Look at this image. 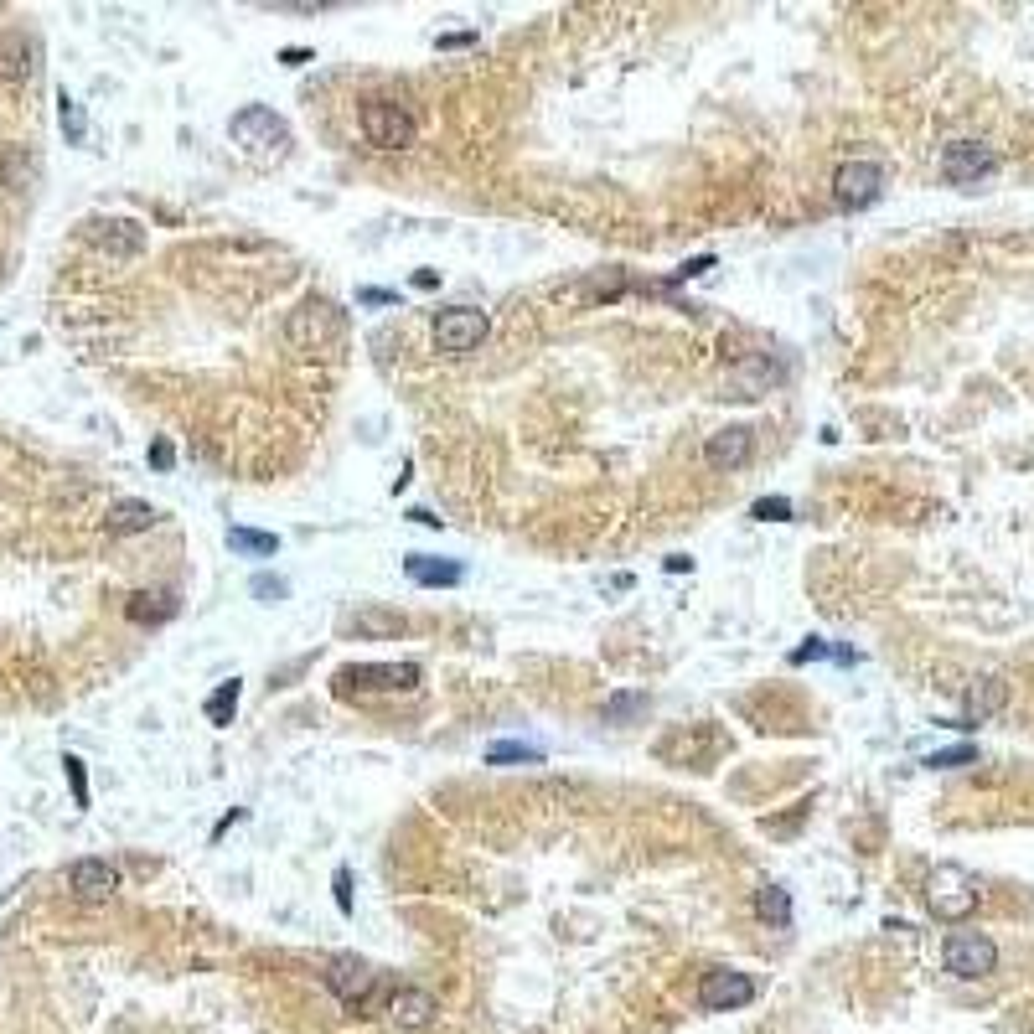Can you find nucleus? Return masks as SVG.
<instances>
[{
    "mask_svg": "<svg viewBox=\"0 0 1034 1034\" xmlns=\"http://www.w3.org/2000/svg\"><path fill=\"white\" fill-rule=\"evenodd\" d=\"M228 135H233V145L243 156H254V161H280L290 150V125L269 104H243L228 119Z\"/></svg>",
    "mask_w": 1034,
    "mask_h": 1034,
    "instance_id": "f257e3e1",
    "label": "nucleus"
},
{
    "mask_svg": "<svg viewBox=\"0 0 1034 1034\" xmlns=\"http://www.w3.org/2000/svg\"><path fill=\"white\" fill-rule=\"evenodd\" d=\"M926 905L936 921H967L978 910V879L957 864H941L926 874Z\"/></svg>",
    "mask_w": 1034,
    "mask_h": 1034,
    "instance_id": "f03ea898",
    "label": "nucleus"
},
{
    "mask_svg": "<svg viewBox=\"0 0 1034 1034\" xmlns=\"http://www.w3.org/2000/svg\"><path fill=\"white\" fill-rule=\"evenodd\" d=\"M342 331H347V316L342 306H331V300H306L290 321H285V337L295 352H321L331 342H342Z\"/></svg>",
    "mask_w": 1034,
    "mask_h": 1034,
    "instance_id": "7ed1b4c3",
    "label": "nucleus"
},
{
    "mask_svg": "<svg viewBox=\"0 0 1034 1034\" xmlns=\"http://www.w3.org/2000/svg\"><path fill=\"white\" fill-rule=\"evenodd\" d=\"M357 125H362V140L373 150H409L414 135H419L414 114L404 104H393V99H368L357 114Z\"/></svg>",
    "mask_w": 1034,
    "mask_h": 1034,
    "instance_id": "20e7f679",
    "label": "nucleus"
},
{
    "mask_svg": "<svg viewBox=\"0 0 1034 1034\" xmlns=\"http://www.w3.org/2000/svg\"><path fill=\"white\" fill-rule=\"evenodd\" d=\"M486 331H492V321H486V311L476 306H450L435 316V352L445 357H466L486 342Z\"/></svg>",
    "mask_w": 1034,
    "mask_h": 1034,
    "instance_id": "39448f33",
    "label": "nucleus"
},
{
    "mask_svg": "<svg viewBox=\"0 0 1034 1034\" xmlns=\"http://www.w3.org/2000/svg\"><path fill=\"white\" fill-rule=\"evenodd\" d=\"M755 1003V978L750 972H735V967H709L698 978V1009L704 1014H735Z\"/></svg>",
    "mask_w": 1034,
    "mask_h": 1034,
    "instance_id": "423d86ee",
    "label": "nucleus"
},
{
    "mask_svg": "<svg viewBox=\"0 0 1034 1034\" xmlns=\"http://www.w3.org/2000/svg\"><path fill=\"white\" fill-rule=\"evenodd\" d=\"M941 962H947L952 978L978 983V978H988V972L998 967V947H993L983 931H952V936H947V952H941Z\"/></svg>",
    "mask_w": 1034,
    "mask_h": 1034,
    "instance_id": "0eeeda50",
    "label": "nucleus"
},
{
    "mask_svg": "<svg viewBox=\"0 0 1034 1034\" xmlns=\"http://www.w3.org/2000/svg\"><path fill=\"white\" fill-rule=\"evenodd\" d=\"M419 662H352L337 673L342 688H362V693H404L419 688Z\"/></svg>",
    "mask_w": 1034,
    "mask_h": 1034,
    "instance_id": "6e6552de",
    "label": "nucleus"
},
{
    "mask_svg": "<svg viewBox=\"0 0 1034 1034\" xmlns=\"http://www.w3.org/2000/svg\"><path fill=\"white\" fill-rule=\"evenodd\" d=\"M321 983L331 988V998H337L342 1009H362V1003L373 998V988H378V972H373L368 962H362V957L342 952V957H331V962H326Z\"/></svg>",
    "mask_w": 1034,
    "mask_h": 1034,
    "instance_id": "1a4fd4ad",
    "label": "nucleus"
},
{
    "mask_svg": "<svg viewBox=\"0 0 1034 1034\" xmlns=\"http://www.w3.org/2000/svg\"><path fill=\"white\" fill-rule=\"evenodd\" d=\"M879 192H885V166L879 161H843L833 171V202L843 212H859V207L879 202Z\"/></svg>",
    "mask_w": 1034,
    "mask_h": 1034,
    "instance_id": "9d476101",
    "label": "nucleus"
},
{
    "mask_svg": "<svg viewBox=\"0 0 1034 1034\" xmlns=\"http://www.w3.org/2000/svg\"><path fill=\"white\" fill-rule=\"evenodd\" d=\"M998 171V156H993V145L983 140H952L947 150H941V176L952 181V187H972V181H983Z\"/></svg>",
    "mask_w": 1034,
    "mask_h": 1034,
    "instance_id": "9b49d317",
    "label": "nucleus"
},
{
    "mask_svg": "<svg viewBox=\"0 0 1034 1034\" xmlns=\"http://www.w3.org/2000/svg\"><path fill=\"white\" fill-rule=\"evenodd\" d=\"M750 455H755L750 424H729V430H714V435L704 440V466H709V471H740Z\"/></svg>",
    "mask_w": 1034,
    "mask_h": 1034,
    "instance_id": "f8f14e48",
    "label": "nucleus"
},
{
    "mask_svg": "<svg viewBox=\"0 0 1034 1034\" xmlns=\"http://www.w3.org/2000/svg\"><path fill=\"white\" fill-rule=\"evenodd\" d=\"M1003 704H1009V683H1003L998 673H978L967 683V693H962V729L993 719Z\"/></svg>",
    "mask_w": 1034,
    "mask_h": 1034,
    "instance_id": "ddd939ff",
    "label": "nucleus"
},
{
    "mask_svg": "<svg viewBox=\"0 0 1034 1034\" xmlns=\"http://www.w3.org/2000/svg\"><path fill=\"white\" fill-rule=\"evenodd\" d=\"M781 378H786V368H776L766 352L740 357L735 368H729V388H735V399H760V393H771Z\"/></svg>",
    "mask_w": 1034,
    "mask_h": 1034,
    "instance_id": "4468645a",
    "label": "nucleus"
},
{
    "mask_svg": "<svg viewBox=\"0 0 1034 1034\" xmlns=\"http://www.w3.org/2000/svg\"><path fill=\"white\" fill-rule=\"evenodd\" d=\"M68 890L78 900H109L119 890V869L109 859H73L68 864Z\"/></svg>",
    "mask_w": 1034,
    "mask_h": 1034,
    "instance_id": "2eb2a0df",
    "label": "nucleus"
},
{
    "mask_svg": "<svg viewBox=\"0 0 1034 1034\" xmlns=\"http://www.w3.org/2000/svg\"><path fill=\"white\" fill-rule=\"evenodd\" d=\"M404 574H409V585H419V590H450V585L466 580V564L461 559H440V554H409Z\"/></svg>",
    "mask_w": 1034,
    "mask_h": 1034,
    "instance_id": "dca6fc26",
    "label": "nucleus"
},
{
    "mask_svg": "<svg viewBox=\"0 0 1034 1034\" xmlns=\"http://www.w3.org/2000/svg\"><path fill=\"white\" fill-rule=\"evenodd\" d=\"M435 1014H440V998L430 988H399L388 998V1024L393 1029H424Z\"/></svg>",
    "mask_w": 1034,
    "mask_h": 1034,
    "instance_id": "f3484780",
    "label": "nucleus"
},
{
    "mask_svg": "<svg viewBox=\"0 0 1034 1034\" xmlns=\"http://www.w3.org/2000/svg\"><path fill=\"white\" fill-rule=\"evenodd\" d=\"M88 238H94L99 249L119 254V259H130V254L145 249V228L135 218H94V223H88Z\"/></svg>",
    "mask_w": 1034,
    "mask_h": 1034,
    "instance_id": "a211bd4d",
    "label": "nucleus"
},
{
    "mask_svg": "<svg viewBox=\"0 0 1034 1034\" xmlns=\"http://www.w3.org/2000/svg\"><path fill=\"white\" fill-rule=\"evenodd\" d=\"M156 523H161V512L150 507V502H140V497H119V502H109V512H104V528H109L114 538L150 533Z\"/></svg>",
    "mask_w": 1034,
    "mask_h": 1034,
    "instance_id": "6ab92c4d",
    "label": "nucleus"
},
{
    "mask_svg": "<svg viewBox=\"0 0 1034 1034\" xmlns=\"http://www.w3.org/2000/svg\"><path fill=\"white\" fill-rule=\"evenodd\" d=\"M176 605H181V600H176L171 590H156V595H150V590H135L130 605H125V616H130L135 626H161V621L176 616Z\"/></svg>",
    "mask_w": 1034,
    "mask_h": 1034,
    "instance_id": "aec40b11",
    "label": "nucleus"
},
{
    "mask_svg": "<svg viewBox=\"0 0 1034 1034\" xmlns=\"http://www.w3.org/2000/svg\"><path fill=\"white\" fill-rule=\"evenodd\" d=\"M347 626L357 631V636H404L409 631V621H404V611H383V605H362L357 616H347Z\"/></svg>",
    "mask_w": 1034,
    "mask_h": 1034,
    "instance_id": "412c9836",
    "label": "nucleus"
},
{
    "mask_svg": "<svg viewBox=\"0 0 1034 1034\" xmlns=\"http://www.w3.org/2000/svg\"><path fill=\"white\" fill-rule=\"evenodd\" d=\"M755 916L766 926H776V931H786V926H792V890H786V885H760L755 890Z\"/></svg>",
    "mask_w": 1034,
    "mask_h": 1034,
    "instance_id": "4be33fe9",
    "label": "nucleus"
},
{
    "mask_svg": "<svg viewBox=\"0 0 1034 1034\" xmlns=\"http://www.w3.org/2000/svg\"><path fill=\"white\" fill-rule=\"evenodd\" d=\"M238 698H243V683H238V678H228V683H218V688H212V693H207V704H202L207 724L228 729V724H233V714H238Z\"/></svg>",
    "mask_w": 1034,
    "mask_h": 1034,
    "instance_id": "5701e85b",
    "label": "nucleus"
},
{
    "mask_svg": "<svg viewBox=\"0 0 1034 1034\" xmlns=\"http://www.w3.org/2000/svg\"><path fill=\"white\" fill-rule=\"evenodd\" d=\"M486 766H543V750L528 740H492L486 745Z\"/></svg>",
    "mask_w": 1034,
    "mask_h": 1034,
    "instance_id": "b1692460",
    "label": "nucleus"
},
{
    "mask_svg": "<svg viewBox=\"0 0 1034 1034\" xmlns=\"http://www.w3.org/2000/svg\"><path fill=\"white\" fill-rule=\"evenodd\" d=\"M57 125H63V135H68V145H83L88 140V114H83V104L68 94H57Z\"/></svg>",
    "mask_w": 1034,
    "mask_h": 1034,
    "instance_id": "393cba45",
    "label": "nucleus"
},
{
    "mask_svg": "<svg viewBox=\"0 0 1034 1034\" xmlns=\"http://www.w3.org/2000/svg\"><path fill=\"white\" fill-rule=\"evenodd\" d=\"M228 543H233L238 554H254V559L280 554V538H275V533H259V528H228Z\"/></svg>",
    "mask_w": 1034,
    "mask_h": 1034,
    "instance_id": "a878e982",
    "label": "nucleus"
},
{
    "mask_svg": "<svg viewBox=\"0 0 1034 1034\" xmlns=\"http://www.w3.org/2000/svg\"><path fill=\"white\" fill-rule=\"evenodd\" d=\"M636 714H647V693H611L605 698V724H626Z\"/></svg>",
    "mask_w": 1034,
    "mask_h": 1034,
    "instance_id": "bb28decb",
    "label": "nucleus"
},
{
    "mask_svg": "<svg viewBox=\"0 0 1034 1034\" xmlns=\"http://www.w3.org/2000/svg\"><path fill=\"white\" fill-rule=\"evenodd\" d=\"M0 176H6V187H16V192H21V187H26V181H32V176H37V161H32V156H26V150L16 145V150H11V156H6V166H0Z\"/></svg>",
    "mask_w": 1034,
    "mask_h": 1034,
    "instance_id": "cd10ccee",
    "label": "nucleus"
},
{
    "mask_svg": "<svg viewBox=\"0 0 1034 1034\" xmlns=\"http://www.w3.org/2000/svg\"><path fill=\"white\" fill-rule=\"evenodd\" d=\"M249 595H254L259 605H280V600L290 595V585L280 580V574H269V569H264V574H254V580H249Z\"/></svg>",
    "mask_w": 1034,
    "mask_h": 1034,
    "instance_id": "c85d7f7f",
    "label": "nucleus"
},
{
    "mask_svg": "<svg viewBox=\"0 0 1034 1034\" xmlns=\"http://www.w3.org/2000/svg\"><path fill=\"white\" fill-rule=\"evenodd\" d=\"M755 523H792V497H760L750 507Z\"/></svg>",
    "mask_w": 1034,
    "mask_h": 1034,
    "instance_id": "c756f323",
    "label": "nucleus"
},
{
    "mask_svg": "<svg viewBox=\"0 0 1034 1034\" xmlns=\"http://www.w3.org/2000/svg\"><path fill=\"white\" fill-rule=\"evenodd\" d=\"M972 760H978V745H952V750L926 755V766L931 771H952V766H972Z\"/></svg>",
    "mask_w": 1034,
    "mask_h": 1034,
    "instance_id": "7c9ffc66",
    "label": "nucleus"
},
{
    "mask_svg": "<svg viewBox=\"0 0 1034 1034\" xmlns=\"http://www.w3.org/2000/svg\"><path fill=\"white\" fill-rule=\"evenodd\" d=\"M823 657H833V642H823V636H807L802 647H792V667H807V662H823Z\"/></svg>",
    "mask_w": 1034,
    "mask_h": 1034,
    "instance_id": "2f4dec72",
    "label": "nucleus"
},
{
    "mask_svg": "<svg viewBox=\"0 0 1034 1034\" xmlns=\"http://www.w3.org/2000/svg\"><path fill=\"white\" fill-rule=\"evenodd\" d=\"M63 771H68V786H73V802L88 807V771H83V760H78V755H63Z\"/></svg>",
    "mask_w": 1034,
    "mask_h": 1034,
    "instance_id": "473e14b6",
    "label": "nucleus"
},
{
    "mask_svg": "<svg viewBox=\"0 0 1034 1034\" xmlns=\"http://www.w3.org/2000/svg\"><path fill=\"white\" fill-rule=\"evenodd\" d=\"M331 895H337L342 916H352V869L347 864H337V874H331Z\"/></svg>",
    "mask_w": 1034,
    "mask_h": 1034,
    "instance_id": "72a5a7b5",
    "label": "nucleus"
},
{
    "mask_svg": "<svg viewBox=\"0 0 1034 1034\" xmlns=\"http://www.w3.org/2000/svg\"><path fill=\"white\" fill-rule=\"evenodd\" d=\"M150 466L171 471V466H176V445H171V440H156V445H150Z\"/></svg>",
    "mask_w": 1034,
    "mask_h": 1034,
    "instance_id": "f704fd0d",
    "label": "nucleus"
},
{
    "mask_svg": "<svg viewBox=\"0 0 1034 1034\" xmlns=\"http://www.w3.org/2000/svg\"><path fill=\"white\" fill-rule=\"evenodd\" d=\"M357 300H362V306H393L399 295H393V290H378V285H368V290H357Z\"/></svg>",
    "mask_w": 1034,
    "mask_h": 1034,
    "instance_id": "c9c22d12",
    "label": "nucleus"
},
{
    "mask_svg": "<svg viewBox=\"0 0 1034 1034\" xmlns=\"http://www.w3.org/2000/svg\"><path fill=\"white\" fill-rule=\"evenodd\" d=\"M409 523H419V528H445V517H435L430 507H409Z\"/></svg>",
    "mask_w": 1034,
    "mask_h": 1034,
    "instance_id": "e433bc0d",
    "label": "nucleus"
},
{
    "mask_svg": "<svg viewBox=\"0 0 1034 1034\" xmlns=\"http://www.w3.org/2000/svg\"><path fill=\"white\" fill-rule=\"evenodd\" d=\"M280 63H285V68H300V63H311V47H285V52H280Z\"/></svg>",
    "mask_w": 1034,
    "mask_h": 1034,
    "instance_id": "4c0bfd02",
    "label": "nucleus"
},
{
    "mask_svg": "<svg viewBox=\"0 0 1034 1034\" xmlns=\"http://www.w3.org/2000/svg\"><path fill=\"white\" fill-rule=\"evenodd\" d=\"M688 569H693L688 554H667V574H688Z\"/></svg>",
    "mask_w": 1034,
    "mask_h": 1034,
    "instance_id": "58836bf2",
    "label": "nucleus"
},
{
    "mask_svg": "<svg viewBox=\"0 0 1034 1034\" xmlns=\"http://www.w3.org/2000/svg\"><path fill=\"white\" fill-rule=\"evenodd\" d=\"M466 42H476V32H450V37H440V47H466Z\"/></svg>",
    "mask_w": 1034,
    "mask_h": 1034,
    "instance_id": "ea45409f",
    "label": "nucleus"
},
{
    "mask_svg": "<svg viewBox=\"0 0 1034 1034\" xmlns=\"http://www.w3.org/2000/svg\"><path fill=\"white\" fill-rule=\"evenodd\" d=\"M414 285H419V290H435V285H440V275H435V269H419Z\"/></svg>",
    "mask_w": 1034,
    "mask_h": 1034,
    "instance_id": "a19ab883",
    "label": "nucleus"
}]
</instances>
